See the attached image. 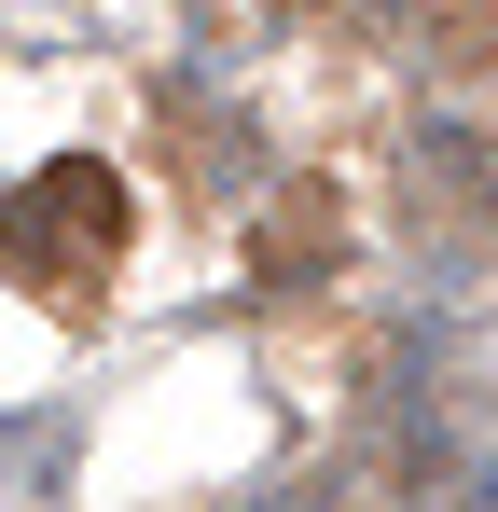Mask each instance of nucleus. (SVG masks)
<instances>
[{
	"instance_id": "nucleus-1",
	"label": "nucleus",
	"mask_w": 498,
	"mask_h": 512,
	"mask_svg": "<svg viewBox=\"0 0 498 512\" xmlns=\"http://www.w3.org/2000/svg\"><path fill=\"white\" fill-rule=\"evenodd\" d=\"M14 222H70L83 250H111V236H125V180L97 167V153H56V167L28 180V208H14Z\"/></svg>"
}]
</instances>
